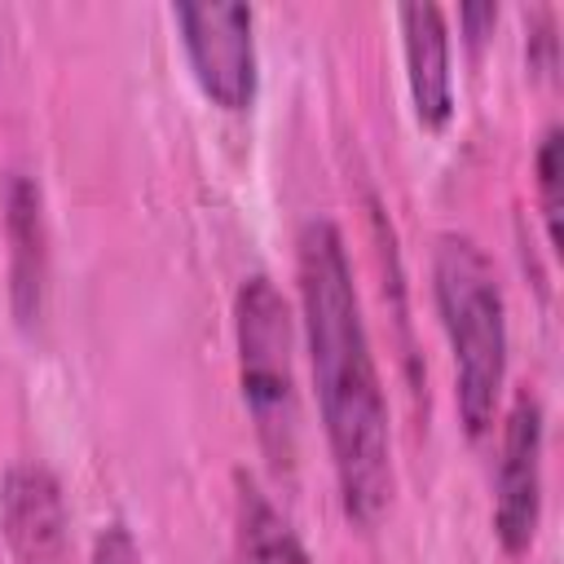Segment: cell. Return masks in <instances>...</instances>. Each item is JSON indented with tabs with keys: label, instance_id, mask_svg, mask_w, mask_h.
Listing matches in <instances>:
<instances>
[{
	"label": "cell",
	"instance_id": "9",
	"mask_svg": "<svg viewBox=\"0 0 564 564\" xmlns=\"http://www.w3.org/2000/svg\"><path fill=\"white\" fill-rule=\"evenodd\" d=\"M238 564H313L286 516L260 494L251 476H238Z\"/></svg>",
	"mask_w": 564,
	"mask_h": 564
},
{
	"label": "cell",
	"instance_id": "7",
	"mask_svg": "<svg viewBox=\"0 0 564 564\" xmlns=\"http://www.w3.org/2000/svg\"><path fill=\"white\" fill-rule=\"evenodd\" d=\"M0 203H4V238H9V295L18 322L31 326L44 308V278H48L40 185L26 172H9Z\"/></svg>",
	"mask_w": 564,
	"mask_h": 564
},
{
	"label": "cell",
	"instance_id": "4",
	"mask_svg": "<svg viewBox=\"0 0 564 564\" xmlns=\"http://www.w3.org/2000/svg\"><path fill=\"white\" fill-rule=\"evenodd\" d=\"M185 57L194 66L198 88L225 106L247 110L256 101V40L247 4H176Z\"/></svg>",
	"mask_w": 564,
	"mask_h": 564
},
{
	"label": "cell",
	"instance_id": "12",
	"mask_svg": "<svg viewBox=\"0 0 564 564\" xmlns=\"http://www.w3.org/2000/svg\"><path fill=\"white\" fill-rule=\"evenodd\" d=\"M93 564H145L141 546L132 542L128 524H106L93 542Z\"/></svg>",
	"mask_w": 564,
	"mask_h": 564
},
{
	"label": "cell",
	"instance_id": "10",
	"mask_svg": "<svg viewBox=\"0 0 564 564\" xmlns=\"http://www.w3.org/2000/svg\"><path fill=\"white\" fill-rule=\"evenodd\" d=\"M538 203L546 216V238L560 242V123H551L538 145Z\"/></svg>",
	"mask_w": 564,
	"mask_h": 564
},
{
	"label": "cell",
	"instance_id": "1",
	"mask_svg": "<svg viewBox=\"0 0 564 564\" xmlns=\"http://www.w3.org/2000/svg\"><path fill=\"white\" fill-rule=\"evenodd\" d=\"M300 308L344 511L357 524H375L392 494L388 401L361 322L352 264L330 220H308L300 229Z\"/></svg>",
	"mask_w": 564,
	"mask_h": 564
},
{
	"label": "cell",
	"instance_id": "2",
	"mask_svg": "<svg viewBox=\"0 0 564 564\" xmlns=\"http://www.w3.org/2000/svg\"><path fill=\"white\" fill-rule=\"evenodd\" d=\"M432 295L454 352V401L467 436H485L507 375V304L494 260L463 234L432 251Z\"/></svg>",
	"mask_w": 564,
	"mask_h": 564
},
{
	"label": "cell",
	"instance_id": "13",
	"mask_svg": "<svg viewBox=\"0 0 564 564\" xmlns=\"http://www.w3.org/2000/svg\"><path fill=\"white\" fill-rule=\"evenodd\" d=\"M458 18H463V26H467V40L480 44V40H485V26L498 22V4H463Z\"/></svg>",
	"mask_w": 564,
	"mask_h": 564
},
{
	"label": "cell",
	"instance_id": "6",
	"mask_svg": "<svg viewBox=\"0 0 564 564\" xmlns=\"http://www.w3.org/2000/svg\"><path fill=\"white\" fill-rule=\"evenodd\" d=\"M0 529L22 564H62L66 555V498L48 467L18 463L0 480Z\"/></svg>",
	"mask_w": 564,
	"mask_h": 564
},
{
	"label": "cell",
	"instance_id": "5",
	"mask_svg": "<svg viewBox=\"0 0 564 564\" xmlns=\"http://www.w3.org/2000/svg\"><path fill=\"white\" fill-rule=\"evenodd\" d=\"M538 511H542V405L524 388L511 401L502 427V454L494 471V533L511 555H520L533 542Z\"/></svg>",
	"mask_w": 564,
	"mask_h": 564
},
{
	"label": "cell",
	"instance_id": "8",
	"mask_svg": "<svg viewBox=\"0 0 564 564\" xmlns=\"http://www.w3.org/2000/svg\"><path fill=\"white\" fill-rule=\"evenodd\" d=\"M397 18H401V35H405V75H410L414 115L423 128H445V119L454 110L445 13L423 0V4H401Z\"/></svg>",
	"mask_w": 564,
	"mask_h": 564
},
{
	"label": "cell",
	"instance_id": "11",
	"mask_svg": "<svg viewBox=\"0 0 564 564\" xmlns=\"http://www.w3.org/2000/svg\"><path fill=\"white\" fill-rule=\"evenodd\" d=\"M555 18H551V9H533V22H529V44H524V53H529V66L538 70V75H551L555 70Z\"/></svg>",
	"mask_w": 564,
	"mask_h": 564
},
{
	"label": "cell",
	"instance_id": "3",
	"mask_svg": "<svg viewBox=\"0 0 564 564\" xmlns=\"http://www.w3.org/2000/svg\"><path fill=\"white\" fill-rule=\"evenodd\" d=\"M234 330H238V375L242 401L251 410L256 436L273 463H291L295 427H300V397L291 370V308L273 278L251 273L234 300Z\"/></svg>",
	"mask_w": 564,
	"mask_h": 564
}]
</instances>
